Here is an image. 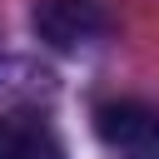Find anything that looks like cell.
<instances>
[{"instance_id": "cell-1", "label": "cell", "mask_w": 159, "mask_h": 159, "mask_svg": "<svg viewBox=\"0 0 159 159\" xmlns=\"http://www.w3.org/2000/svg\"><path fill=\"white\" fill-rule=\"evenodd\" d=\"M30 25L50 50H80V45H94L114 20L104 0H40Z\"/></svg>"}, {"instance_id": "cell-2", "label": "cell", "mask_w": 159, "mask_h": 159, "mask_svg": "<svg viewBox=\"0 0 159 159\" xmlns=\"http://www.w3.org/2000/svg\"><path fill=\"white\" fill-rule=\"evenodd\" d=\"M94 134L124 154H159V109L144 99H104L94 109Z\"/></svg>"}, {"instance_id": "cell-3", "label": "cell", "mask_w": 159, "mask_h": 159, "mask_svg": "<svg viewBox=\"0 0 159 159\" xmlns=\"http://www.w3.org/2000/svg\"><path fill=\"white\" fill-rule=\"evenodd\" d=\"M0 159H65V144L40 114H0Z\"/></svg>"}]
</instances>
